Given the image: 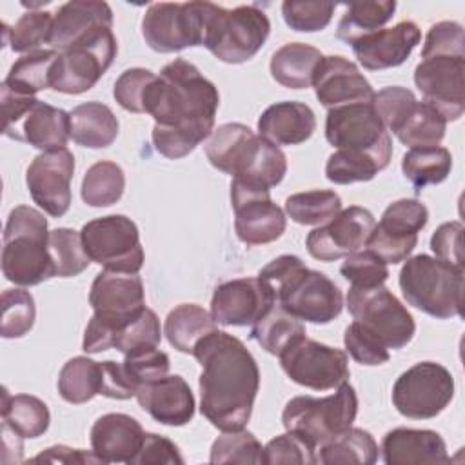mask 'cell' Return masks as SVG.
Masks as SVG:
<instances>
[{
  "instance_id": "cell-61",
  "label": "cell",
  "mask_w": 465,
  "mask_h": 465,
  "mask_svg": "<svg viewBox=\"0 0 465 465\" xmlns=\"http://www.w3.org/2000/svg\"><path fill=\"white\" fill-rule=\"evenodd\" d=\"M31 461H49V463H102V460L91 450L71 449L65 445H54L31 458Z\"/></svg>"
},
{
  "instance_id": "cell-15",
  "label": "cell",
  "mask_w": 465,
  "mask_h": 465,
  "mask_svg": "<svg viewBox=\"0 0 465 465\" xmlns=\"http://www.w3.org/2000/svg\"><path fill=\"white\" fill-rule=\"evenodd\" d=\"M278 358L291 381L312 391L338 389L351 376L345 351L307 336L292 341Z\"/></svg>"
},
{
  "instance_id": "cell-32",
  "label": "cell",
  "mask_w": 465,
  "mask_h": 465,
  "mask_svg": "<svg viewBox=\"0 0 465 465\" xmlns=\"http://www.w3.org/2000/svg\"><path fill=\"white\" fill-rule=\"evenodd\" d=\"M322 58L320 49L303 42H289L272 54L271 76L287 89H307L314 82Z\"/></svg>"
},
{
  "instance_id": "cell-9",
  "label": "cell",
  "mask_w": 465,
  "mask_h": 465,
  "mask_svg": "<svg viewBox=\"0 0 465 465\" xmlns=\"http://www.w3.org/2000/svg\"><path fill=\"white\" fill-rule=\"evenodd\" d=\"M358 414V396L352 385L341 383L325 398L294 396L282 412L285 430L300 434L314 449L334 440L352 427Z\"/></svg>"
},
{
  "instance_id": "cell-60",
  "label": "cell",
  "mask_w": 465,
  "mask_h": 465,
  "mask_svg": "<svg viewBox=\"0 0 465 465\" xmlns=\"http://www.w3.org/2000/svg\"><path fill=\"white\" fill-rule=\"evenodd\" d=\"M102 365V396L113 398V400H129L136 396L138 385L131 378V374L125 371L124 361H113L105 360L100 361Z\"/></svg>"
},
{
  "instance_id": "cell-57",
  "label": "cell",
  "mask_w": 465,
  "mask_h": 465,
  "mask_svg": "<svg viewBox=\"0 0 465 465\" xmlns=\"http://www.w3.org/2000/svg\"><path fill=\"white\" fill-rule=\"evenodd\" d=\"M432 54H458L465 56V35L463 25L452 20H443L427 31L421 58Z\"/></svg>"
},
{
  "instance_id": "cell-16",
  "label": "cell",
  "mask_w": 465,
  "mask_h": 465,
  "mask_svg": "<svg viewBox=\"0 0 465 465\" xmlns=\"http://www.w3.org/2000/svg\"><path fill=\"white\" fill-rule=\"evenodd\" d=\"M429 222V209L416 198H400L387 205L378 223H374L367 249L387 263L405 262L418 243V232Z\"/></svg>"
},
{
  "instance_id": "cell-53",
  "label": "cell",
  "mask_w": 465,
  "mask_h": 465,
  "mask_svg": "<svg viewBox=\"0 0 465 465\" xmlns=\"http://www.w3.org/2000/svg\"><path fill=\"white\" fill-rule=\"evenodd\" d=\"M416 102L418 100H416L414 93L401 85L383 87L381 91L374 93V98H372V105L380 116V120L383 122L385 129H389L392 133L401 125V122L412 111Z\"/></svg>"
},
{
  "instance_id": "cell-42",
  "label": "cell",
  "mask_w": 465,
  "mask_h": 465,
  "mask_svg": "<svg viewBox=\"0 0 465 465\" xmlns=\"http://www.w3.org/2000/svg\"><path fill=\"white\" fill-rule=\"evenodd\" d=\"M125 189L124 169L111 160L93 163L82 180V200L91 207H109L116 203Z\"/></svg>"
},
{
  "instance_id": "cell-4",
  "label": "cell",
  "mask_w": 465,
  "mask_h": 465,
  "mask_svg": "<svg viewBox=\"0 0 465 465\" xmlns=\"http://www.w3.org/2000/svg\"><path fill=\"white\" fill-rule=\"evenodd\" d=\"M258 276L272 287L276 303L300 322L329 323L343 309L340 287L323 272L305 267L294 254L274 258Z\"/></svg>"
},
{
  "instance_id": "cell-23",
  "label": "cell",
  "mask_w": 465,
  "mask_h": 465,
  "mask_svg": "<svg viewBox=\"0 0 465 465\" xmlns=\"http://www.w3.org/2000/svg\"><path fill=\"white\" fill-rule=\"evenodd\" d=\"M420 42V27L411 20H401L392 27H385L358 38L351 44V47L356 60L365 69L380 71L401 65Z\"/></svg>"
},
{
  "instance_id": "cell-7",
  "label": "cell",
  "mask_w": 465,
  "mask_h": 465,
  "mask_svg": "<svg viewBox=\"0 0 465 465\" xmlns=\"http://www.w3.org/2000/svg\"><path fill=\"white\" fill-rule=\"evenodd\" d=\"M398 283L405 302L429 316L445 320L463 312V269L429 254H416L405 260Z\"/></svg>"
},
{
  "instance_id": "cell-25",
  "label": "cell",
  "mask_w": 465,
  "mask_h": 465,
  "mask_svg": "<svg viewBox=\"0 0 465 465\" xmlns=\"http://www.w3.org/2000/svg\"><path fill=\"white\" fill-rule=\"evenodd\" d=\"M138 405L158 423L169 427L187 425L194 416V396L189 383L178 376H163L138 387Z\"/></svg>"
},
{
  "instance_id": "cell-52",
  "label": "cell",
  "mask_w": 465,
  "mask_h": 465,
  "mask_svg": "<svg viewBox=\"0 0 465 465\" xmlns=\"http://www.w3.org/2000/svg\"><path fill=\"white\" fill-rule=\"evenodd\" d=\"M263 463L278 465V463H298V465H314L316 463V449L303 440L300 434L287 430L272 438L263 447Z\"/></svg>"
},
{
  "instance_id": "cell-13",
  "label": "cell",
  "mask_w": 465,
  "mask_h": 465,
  "mask_svg": "<svg viewBox=\"0 0 465 465\" xmlns=\"http://www.w3.org/2000/svg\"><path fill=\"white\" fill-rule=\"evenodd\" d=\"M82 243L91 262L107 271L138 274L143 267V247L136 223L124 214H109L87 222Z\"/></svg>"
},
{
  "instance_id": "cell-21",
  "label": "cell",
  "mask_w": 465,
  "mask_h": 465,
  "mask_svg": "<svg viewBox=\"0 0 465 465\" xmlns=\"http://www.w3.org/2000/svg\"><path fill=\"white\" fill-rule=\"evenodd\" d=\"M372 213L360 205L341 209L327 223L318 225L307 234L305 245L312 258L320 262H334L351 252L360 251L374 227Z\"/></svg>"
},
{
  "instance_id": "cell-44",
  "label": "cell",
  "mask_w": 465,
  "mask_h": 465,
  "mask_svg": "<svg viewBox=\"0 0 465 465\" xmlns=\"http://www.w3.org/2000/svg\"><path fill=\"white\" fill-rule=\"evenodd\" d=\"M341 211V198L334 191L312 189L287 196L285 213L300 225H323Z\"/></svg>"
},
{
  "instance_id": "cell-17",
  "label": "cell",
  "mask_w": 465,
  "mask_h": 465,
  "mask_svg": "<svg viewBox=\"0 0 465 465\" xmlns=\"http://www.w3.org/2000/svg\"><path fill=\"white\" fill-rule=\"evenodd\" d=\"M231 205L236 236L245 245H265L285 232V213L271 200L269 189L232 180Z\"/></svg>"
},
{
  "instance_id": "cell-50",
  "label": "cell",
  "mask_w": 465,
  "mask_h": 465,
  "mask_svg": "<svg viewBox=\"0 0 465 465\" xmlns=\"http://www.w3.org/2000/svg\"><path fill=\"white\" fill-rule=\"evenodd\" d=\"M389 263L376 252L365 249L345 256L340 272L351 283V287L369 289L383 285L389 278Z\"/></svg>"
},
{
  "instance_id": "cell-19",
  "label": "cell",
  "mask_w": 465,
  "mask_h": 465,
  "mask_svg": "<svg viewBox=\"0 0 465 465\" xmlns=\"http://www.w3.org/2000/svg\"><path fill=\"white\" fill-rule=\"evenodd\" d=\"M73 174L74 156L67 147L35 156L25 171V183L33 202L53 218L64 216L71 207Z\"/></svg>"
},
{
  "instance_id": "cell-34",
  "label": "cell",
  "mask_w": 465,
  "mask_h": 465,
  "mask_svg": "<svg viewBox=\"0 0 465 465\" xmlns=\"http://www.w3.org/2000/svg\"><path fill=\"white\" fill-rule=\"evenodd\" d=\"M216 329V322L198 303L176 305L165 318L163 334L167 341L183 354H193L196 343Z\"/></svg>"
},
{
  "instance_id": "cell-56",
  "label": "cell",
  "mask_w": 465,
  "mask_h": 465,
  "mask_svg": "<svg viewBox=\"0 0 465 465\" xmlns=\"http://www.w3.org/2000/svg\"><path fill=\"white\" fill-rule=\"evenodd\" d=\"M343 343L352 360L361 365H381L391 358L389 349L358 322L347 325Z\"/></svg>"
},
{
  "instance_id": "cell-51",
  "label": "cell",
  "mask_w": 465,
  "mask_h": 465,
  "mask_svg": "<svg viewBox=\"0 0 465 465\" xmlns=\"http://www.w3.org/2000/svg\"><path fill=\"white\" fill-rule=\"evenodd\" d=\"M336 4L332 2H309V0H285L282 15L292 31L314 33L329 25Z\"/></svg>"
},
{
  "instance_id": "cell-14",
  "label": "cell",
  "mask_w": 465,
  "mask_h": 465,
  "mask_svg": "<svg viewBox=\"0 0 465 465\" xmlns=\"http://www.w3.org/2000/svg\"><path fill=\"white\" fill-rule=\"evenodd\" d=\"M391 398L401 416L430 420L454 398V378L441 363L420 361L396 378Z\"/></svg>"
},
{
  "instance_id": "cell-59",
  "label": "cell",
  "mask_w": 465,
  "mask_h": 465,
  "mask_svg": "<svg viewBox=\"0 0 465 465\" xmlns=\"http://www.w3.org/2000/svg\"><path fill=\"white\" fill-rule=\"evenodd\" d=\"M129 465H183V458L174 441L154 432H145Z\"/></svg>"
},
{
  "instance_id": "cell-22",
  "label": "cell",
  "mask_w": 465,
  "mask_h": 465,
  "mask_svg": "<svg viewBox=\"0 0 465 465\" xmlns=\"http://www.w3.org/2000/svg\"><path fill=\"white\" fill-rule=\"evenodd\" d=\"M318 102L334 109L340 105L372 102L374 89L358 65L340 54L323 56L312 82Z\"/></svg>"
},
{
  "instance_id": "cell-3",
  "label": "cell",
  "mask_w": 465,
  "mask_h": 465,
  "mask_svg": "<svg viewBox=\"0 0 465 465\" xmlns=\"http://www.w3.org/2000/svg\"><path fill=\"white\" fill-rule=\"evenodd\" d=\"M205 154L213 167L232 180L269 191L287 173L283 151L240 122L218 125L205 143Z\"/></svg>"
},
{
  "instance_id": "cell-2",
  "label": "cell",
  "mask_w": 465,
  "mask_h": 465,
  "mask_svg": "<svg viewBox=\"0 0 465 465\" xmlns=\"http://www.w3.org/2000/svg\"><path fill=\"white\" fill-rule=\"evenodd\" d=\"M193 356L202 367L200 412L222 432L243 429L260 389V369L251 351L240 338L214 329L196 343Z\"/></svg>"
},
{
  "instance_id": "cell-28",
  "label": "cell",
  "mask_w": 465,
  "mask_h": 465,
  "mask_svg": "<svg viewBox=\"0 0 465 465\" xmlns=\"http://www.w3.org/2000/svg\"><path fill=\"white\" fill-rule=\"evenodd\" d=\"M380 450L387 465H443L450 461L443 438L430 429H392L383 436Z\"/></svg>"
},
{
  "instance_id": "cell-31",
  "label": "cell",
  "mask_w": 465,
  "mask_h": 465,
  "mask_svg": "<svg viewBox=\"0 0 465 465\" xmlns=\"http://www.w3.org/2000/svg\"><path fill=\"white\" fill-rule=\"evenodd\" d=\"M391 154L392 140L389 133L369 149H336L325 163V176L336 185L369 182L389 165Z\"/></svg>"
},
{
  "instance_id": "cell-11",
  "label": "cell",
  "mask_w": 465,
  "mask_h": 465,
  "mask_svg": "<svg viewBox=\"0 0 465 465\" xmlns=\"http://www.w3.org/2000/svg\"><path fill=\"white\" fill-rule=\"evenodd\" d=\"M347 309L354 322L374 334L387 349H403L416 332V323L407 307L385 287H351Z\"/></svg>"
},
{
  "instance_id": "cell-58",
  "label": "cell",
  "mask_w": 465,
  "mask_h": 465,
  "mask_svg": "<svg viewBox=\"0 0 465 465\" xmlns=\"http://www.w3.org/2000/svg\"><path fill=\"white\" fill-rule=\"evenodd\" d=\"M430 249L440 262L463 269V223L445 222L430 236Z\"/></svg>"
},
{
  "instance_id": "cell-26",
  "label": "cell",
  "mask_w": 465,
  "mask_h": 465,
  "mask_svg": "<svg viewBox=\"0 0 465 465\" xmlns=\"http://www.w3.org/2000/svg\"><path fill=\"white\" fill-rule=\"evenodd\" d=\"M4 134L44 153L64 149L71 138L69 113L36 100L13 125L4 127Z\"/></svg>"
},
{
  "instance_id": "cell-5",
  "label": "cell",
  "mask_w": 465,
  "mask_h": 465,
  "mask_svg": "<svg viewBox=\"0 0 465 465\" xmlns=\"http://www.w3.org/2000/svg\"><path fill=\"white\" fill-rule=\"evenodd\" d=\"M93 316L85 327L82 349L87 354L113 349L116 332L145 307L143 282L138 274L104 269L91 283Z\"/></svg>"
},
{
  "instance_id": "cell-29",
  "label": "cell",
  "mask_w": 465,
  "mask_h": 465,
  "mask_svg": "<svg viewBox=\"0 0 465 465\" xmlns=\"http://www.w3.org/2000/svg\"><path fill=\"white\" fill-rule=\"evenodd\" d=\"M143 429L136 418L107 412L91 427V447L102 463H129L142 445Z\"/></svg>"
},
{
  "instance_id": "cell-48",
  "label": "cell",
  "mask_w": 465,
  "mask_h": 465,
  "mask_svg": "<svg viewBox=\"0 0 465 465\" xmlns=\"http://www.w3.org/2000/svg\"><path fill=\"white\" fill-rule=\"evenodd\" d=\"M36 318V307L31 292L24 289H5L2 292V338H22L25 336Z\"/></svg>"
},
{
  "instance_id": "cell-24",
  "label": "cell",
  "mask_w": 465,
  "mask_h": 465,
  "mask_svg": "<svg viewBox=\"0 0 465 465\" xmlns=\"http://www.w3.org/2000/svg\"><path fill=\"white\" fill-rule=\"evenodd\" d=\"M385 134L387 129L372 102L349 104L327 111L325 138L336 149H369Z\"/></svg>"
},
{
  "instance_id": "cell-55",
  "label": "cell",
  "mask_w": 465,
  "mask_h": 465,
  "mask_svg": "<svg viewBox=\"0 0 465 465\" xmlns=\"http://www.w3.org/2000/svg\"><path fill=\"white\" fill-rule=\"evenodd\" d=\"M156 74L143 67L125 69L114 82L113 96L129 113H143V96Z\"/></svg>"
},
{
  "instance_id": "cell-54",
  "label": "cell",
  "mask_w": 465,
  "mask_h": 465,
  "mask_svg": "<svg viewBox=\"0 0 465 465\" xmlns=\"http://www.w3.org/2000/svg\"><path fill=\"white\" fill-rule=\"evenodd\" d=\"M124 356H125L124 367L131 374V378L136 381L138 387L167 376L171 367V360L167 352L160 351L158 347L134 349Z\"/></svg>"
},
{
  "instance_id": "cell-36",
  "label": "cell",
  "mask_w": 465,
  "mask_h": 465,
  "mask_svg": "<svg viewBox=\"0 0 465 465\" xmlns=\"http://www.w3.org/2000/svg\"><path fill=\"white\" fill-rule=\"evenodd\" d=\"M51 414L47 405L31 394L2 392V423L22 438H38L49 429Z\"/></svg>"
},
{
  "instance_id": "cell-46",
  "label": "cell",
  "mask_w": 465,
  "mask_h": 465,
  "mask_svg": "<svg viewBox=\"0 0 465 465\" xmlns=\"http://www.w3.org/2000/svg\"><path fill=\"white\" fill-rule=\"evenodd\" d=\"M53 13L49 11H27L22 15L13 27L2 24L4 27V44L15 53H33L44 42H49L53 27Z\"/></svg>"
},
{
  "instance_id": "cell-27",
  "label": "cell",
  "mask_w": 465,
  "mask_h": 465,
  "mask_svg": "<svg viewBox=\"0 0 465 465\" xmlns=\"http://www.w3.org/2000/svg\"><path fill=\"white\" fill-rule=\"evenodd\" d=\"M104 27H113V11L109 4L73 0L56 9L47 44H51L54 51L62 53Z\"/></svg>"
},
{
  "instance_id": "cell-41",
  "label": "cell",
  "mask_w": 465,
  "mask_h": 465,
  "mask_svg": "<svg viewBox=\"0 0 465 465\" xmlns=\"http://www.w3.org/2000/svg\"><path fill=\"white\" fill-rule=\"evenodd\" d=\"M58 51L54 49H36L20 56L9 69L2 85L11 91L36 96L38 91L49 89V78L53 64L58 58Z\"/></svg>"
},
{
  "instance_id": "cell-20",
  "label": "cell",
  "mask_w": 465,
  "mask_h": 465,
  "mask_svg": "<svg viewBox=\"0 0 465 465\" xmlns=\"http://www.w3.org/2000/svg\"><path fill=\"white\" fill-rule=\"evenodd\" d=\"M276 303L272 287L260 276L236 278L220 283L211 298V316L225 327L256 323Z\"/></svg>"
},
{
  "instance_id": "cell-33",
  "label": "cell",
  "mask_w": 465,
  "mask_h": 465,
  "mask_svg": "<svg viewBox=\"0 0 465 465\" xmlns=\"http://www.w3.org/2000/svg\"><path fill=\"white\" fill-rule=\"evenodd\" d=\"M71 138L82 147H109L118 136V118L109 105L102 102H85L69 113Z\"/></svg>"
},
{
  "instance_id": "cell-18",
  "label": "cell",
  "mask_w": 465,
  "mask_h": 465,
  "mask_svg": "<svg viewBox=\"0 0 465 465\" xmlns=\"http://www.w3.org/2000/svg\"><path fill=\"white\" fill-rule=\"evenodd\" d=\"M465 56L432 54L414 69V84L423 102L432 105L447 122L460 120L465 111Z\"/></svg>"
},
{
  "instance_id": "cell-6",
  "label": "cell",
  "mask_w": 465,
  "mask_h": 465,
  "mask_svg": "<svg viewBox=\"0 0 465 465\" xmlns=\"http://www.w3.org/2000/svg\"><path fill=\"white\" fill-rule=\"evenodd\" d=\"M2 274L20 287H33L54 276L49 254L47 220L29 205H16L4 227Z\"/></svg>"
},
{
  "instance_id": "cell-47",
  "label": "cell",
  "mask_w": 465,
  "mask_h": 465,
  "mask_svg": "<svg viewBox=\"0 0 465 465\" xmlns=\"http://www.w3.org/2000/svg\"><path fill=\"white\" fill-rule=\"evenodd\" d=\"M211 463H263V447L256 436L245 429L223 430L209 452Z\"/></svg>"
},
{
  "instance_id": "cell-37",
  "label": "cell",
  "mask_w": 465,
  "mask_h": 465,
  "mask_svg": "<svg viewBox=\"0 0 465 465\" xmlns=\"http://www.w3.org/2000/svg\"><path fill=\"white\" fill-rule=\"evenodd\" d=\"M452 169V156L447 147H412L401 158L403 176L416 193L427 185L441 183Z\"/></svg>"
},
{
  "instance_id": "cell-38",
  "label": "cell",
  "mask_w": 465,
  "mask_h": 465,
  "mask_svg": "<svg viewBox=\"0 0 465 465\" xmlns=\"http://www.w3.org/2000/svg\"><path fill=\"white\" fill-rule=\"evenodd\" d=\"M380 454L378 443L374 441L372 434L351 427L345 432L338 434L334 440L327 441L325 445L316 449V463L322 465H336V463H361L372 465L376 463Z\"/></svg>"
},
{
  "instance_id": "cell-39",
  "label": "cell",
  "mask_w": 465,
  "mask_h": 465,
  "mask_svg": "<svg viewBox=\"0 0 465 465\" xmlns=\"http://www.w3.org/2000/svg\"><path fill=\"white\" fill-rule=\"evenodd\" d=\"M58 394L64 401L80 405L91 401L102 391V365L87 356H74L64 363L58 374Z\"/></svg>"
},
{
  "instance_id": "cell-35",
  "label": "cell",
  "mask_w": 465,
  "mask_h": 465,
  "mask_svg": "<svg viewBox=\"0 0 465 465\" xmlns=\"http://www.w3.org/2000/svg\"><path fill=\"white\" fill-rule=\"evenodd\" d=\"M394 0L351 2L345 5V13L338 22L336 38L351 45L358 38L383 29V25L394 16Z\"/></svg>"
},
{
  "instance_id": "cell-10",
  "label": "cell",
  "mask_w": 465,
  "mask_h": 465,
  "mask_svg": "<svg viewBox=\"0 0 465 465\" xmlns=\"http://www.w3.org/2000/svg\"><path fill=\"white\" fill-rule=\"evenodd\" d=\"M118 44L111 29L104 27L62 51L53 64L49 89L64 94H82L96 85L116 58Z\"/></svg>"
},
{
  "instance_id": "cell-49",
  "label": "cell",
  "mask_w": 465,
  "mask_h": 465,
  "mask_svg": "<svg viewBox=\"0 0 465 465\" xmlns=\"http://www.w3.org/2000/svg\"><path fill=\"white\" fill-rule=\"evenodd\" d=\"M162 341V327L156 312L149 307H143L131 322H127L114 336L113 349L127 354L142 347H158Z\"/></svg>"
},
{
  "instance_id": "cell-8",
  "label": "cell",
  "mask_w": 465,
  "mask_h": 465,
  "mask_svg": "<svg viewBox=\"0 0 465 465\" xmlns=\"http://www.w3.org/2000/svg\"><path fill=\"white\" fill-rule=\"evenodd\" d=\"M271 33L269 16L258 5H238L225 9L209 2L203 45L225 64L251 60Z\"/></svg>"
},
{
  "instance_id": "cell-45",
  "label": "cell",
  "mask_w": 465,
  "mask_h": 465,
  "mask_svg": "<svg viewBox=\"0 0 465 465\" xmlns=\"http://www.w3.org/2000/svg\"><path fill=\"white\" fill-rule=\"evenodd\" d=\"M49 254L54 267V276L73 278L84 272L91 260L84 249L78 231L58 227L49 231Z\"/></svg>"
},
{
  "instance_id": "cell-30",
  "label": "cell",
  "mask_w": 465,
  "mask_h": 465,
  "mask_svg": "<svg viewBox=\"0 0 465 465\" xmlns=\"http://www.w3.org/2000/svg\"><path fill=\"white\" fill-rule=\"evenodd\" d=\"M316 131L314 111L294 100H283L269 105L258 118V133L274 145H298Z\"/></svg>"
},
{
  "instance_id": "cell-43",
  "label": "cell",
  "mask_w": 465,
  "mask_h": 465,
  "mask_svg": "<svg viewBox=\"0 0 465 465\" xmlns=\"http://www.w3.org/2000/svg\"><path fill=\"white\" fill-rule=\"evenodd\" d=\"M447 131V120L429 104L416 102L412 111L394 131L396 138L412 147H432L440 145Z\"/></svg>"
},
{
  "instance_id": "cell-1",
  "label": "cell",
  "mask_w": 465,
  "mask_h": 465,
  "mask_svg": "<svg viewBox=\"0 0 465 465\" xmlns=\"http://www.w3.org/2000/svg\"><path fill=\"white\" fill-rule=\"evenodd\" d=\"M220 94L200 69L176 58L163 65L143 96V113L154 118L151 140L171 160L183 158L211 136Z\"/></svg>"
},
{
  "instance_id": "cell-12",
  "label": "cell",
  "mask_w": 465,
  "mask_h": 465,
  "mask_svg": "<svg viewBox=\"0 0 465 465\" xmlns=\"http://www.w3.org/2000/svg\"><path fill=\"white\" fill-rule=\"evenodd\" d=\"M209 2H156L142 18V36L156 53L203 45Z\"/></svg>"
},
{
  "instance_id": "cell-40",
  "label": "cell",
  "mask_w": 465,
  "mask_h": 465,
  "mask_svg": "<svg viewBox=\"0 0 465 465\" xmlns=\"http://www.w3.org/2000/svg\"><path fill=\"white\" fill-rule=\"evenodd\" d=\"M249 336L269 354L280 356V352L292 341L305 336V325L274 303L256 323L251 325Z\"/></svg>"
}]
</instances>
